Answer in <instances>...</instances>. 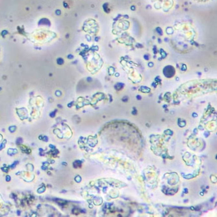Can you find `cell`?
<instances>
[{"label": "cell", "mask_w": 217, "mask_h": 217, "mask_svg": "<svg viewBox=\"0 0 217 217\" xmlns=\"http://www.w3.org/2000/svg\"><path fill=\"white\" fill-rule=\"evenodd\" d=\"M57 63L58 64H60V65H62L63 63V60L62 59L60 58L57 60Z\"/></svg>", "instance_id": "cell-1"}]
</instances>
